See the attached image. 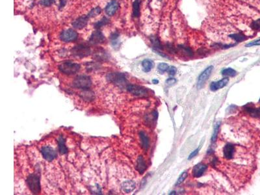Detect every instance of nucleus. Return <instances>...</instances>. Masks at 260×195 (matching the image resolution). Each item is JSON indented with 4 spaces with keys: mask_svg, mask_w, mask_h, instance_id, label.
Here are the masks:
<instances>
[{
    "mask_svg": "<svg viewBox=\"0 0 260 195\" xmlns=\"http://www.w3.org/2000/svg\"><path fill=\"white\" fill-rule=\"evenodd\" d=\"M152 82H153V83H154V84H157L159 83V81L157 80H153L152 81Z\"/></svg>",
    "mask_w": 260,
    "mask_h": 195,
    "instance_id": "nucleus-39",
    "label": "nucleus"
},
{
    "mask_svg": "<svg viewBox=\"0 0 260 195\" xmlns=\"http://www.w3.org/2000/svg\"><path fill=\"white\" fill-rule=\"evenodd\" d=\"M27 183L30 190L33 194H37L40 191V177L36 174H32L27 179Z\"/></svg>",
    "mask_w": 260,
    "mask_h": 195,
    "instance_id": "nucleus-3",
    "label": "nucleus"
},
{
    "mask_svg": "<svg viewBox=\"0 0 260 195\" xmlns=\"http://www.w3.org/2000/svg\"><path fill=\"white\" fill-rule=\"evenodd\" d=\"M66 1L65 0H61L60 1V4H59V6H60V7H63L65 6V5H66Z\"/></svg>",
    "mask_w": 260,
    "mask_h": 195,
    "instance_id": "nucleus-38",
    "label": "nucleus"
},
{
    "mask_svg": "<svg viewBox=\"0 0 260 195\" xmlns=\"http://www.w3.org/2000/svg\"><path fill=\"white\" fill-rule=\"evenodd\" d=\"M58 145H59V151L61 154H65L68 152V148L65 145V141L64 138L61 136L58 140Z\"/></svg>",
    "mask_w": 260,
    "mask_h": 195,
    "instance_id": "nucleus-20",
    "label": "nucleus"
},
{
    "mask_svg": "<svg viewBox=\"0 0 260 195\" xmlns=\"http://www.w3.org/2000/svg\"><path fill=\"white\" fill-rule=\"evenodd\" d=\"M187 176H188V173L187 172H182L181 174H180V176H179V178L178 179V180H177L176 184H175V186H178L180 185V184H182L185 181V179L187 178Z\"/></svg>",
    "mask_w": 260,
    "mask_h": 195,
    "instance_id": "nucleus-27",
    "label": "nucleus"
},
{
    "mask_svg": "<svg viewBox=\"0 0 260 195\" xmlns=\"http://www.w3.org/2000/svg\"><path fill=\"white\" fill-rule=\"evenodd\" d=\"M41 153L44 159L49 162L54 161L57 156L56 151L50 146H44L42 147Z\"/></svg>",
    "mask_w": 260,
    "mask_h": 195,
    "instance_id": "nucleus-6",
    "label": "nucleus"
},
{
    "mask_svg": "<svg viewBox=\"0 0 260 195\" xmlns=\"http://www.w3.org/2000/svg\"><path fill=\"white\" fill-rule=\"evenodd\" d=\"M235 147L232 144H227L224 146L223 149V155L225 159H232L235 154Z\"/></svg>",
    "mask_w": 260,
    "mask_h": 195,
    "instance_id": "nucleus-14",
    "label": "nucleus"
},
{
    "mask_svg": "<svg viewBox=\"0 0 260 195\" xmlns=\"http://www.w3.org/2000/svg\"><path fill=\"white\" fill-rule=\"evenodd\" d=\"M179 48L181 49L185 54H186L189 56H192L193 55V51L189 48H186L183 46H179Z\"/></svg>",
    "mask_w": 260,
    "mask_h": 195,
    "instance_id": "nucleus-30",
    "label": "nucleus"
},
{
    "mask_svg": "<svg viewBox=\"0 0 260 195\" xmlns=\"http://www.w3.org/2000/svg\"><path fill=\"white\" fill-rule=\"evenodd\" d=\"M213 70V66H209L200 73V75L198 77V82H197V87L198 88H202L204 85L206 81L208 80V77L211 75V73Z\"/></svg>",
    "mask_w": 260,
    "mask_h": 195,
    "instance_id": "nucleus-8",
    "label": "nucleus"
},
{
    "mask_svg": "<svg viewBox=\"0 0 260 195\" xmlns=\"http://www.w3.org/2000/svg\"><path fill=\"white\" fill-rule=\"evenodd\" d=\"M109 19H107L106 17H104L94 24V28L97 29H99L101 28L104 27V26H105V25H107L109 23Z\"/></svg>",
    "mask_w": 260,
    "mask_h": 195,
    "instance_id": "nucleus-25",
    "label": "nucleus"
},
{
    "mask_svg": "<svg viewBox=\"0 0 260 195\" xmlns=\"http://www.w3.org/2000/svg\"><path fill=\"white\" fill-rule=\"evenodd\" d=\"M105 38L104 34L100 31H95L92 33L91 37H90L89 42L91 44H102L105 41Z\"/></svg>",
    "mask_w": 260,
    "mask_h": 195,
    "instance_id": "nucleus-10",
    "label": "nucleus"
},
{
    "mask_svg": "<svg viewBox=\"0 0 260 195\" xmlns=\"http://www.w3.org/2000/svg\"><path fill=\"white\" fill-rule=\"evenodd\" d=\"M207 168H208V167H207V165H205L204 163H198V164L196 165L193 168V176L194 178L201 177L204 174Z\"/></svg>",
    "mask_w": 260,
    "mask_h": 195,
    "instance_id": "nucleus-11",
    "label": "nucleus"
},
{
    "mask_svg": "<svg viewBox=\"0 0 260 195\" xmlns=\"http://www.w3.org/2000/svg\"><path fill=\"white\" fill-rule=\"evenodd\" d=\"M146 168V165L145 161L142 156H139L137 159V169L141 174L144 172Z\"/></svg>",
    "mask_w": 260,
    "mask_h": 195,
    "instance_id": "nucleus-19",
    "label": "nucleus"
},
{
    "mask_svg": "<svg viewBox=\"0 0 260 195\" xmlns=\"http://www.w3.org/2000/svg\"><path fill=\"white\" fill-rule=\"evenodd\" d=\"M59 70L61 72L65 74L72 75L77 73L80 69V65L77 63L66 61L61 63L59 66Z\"/></svg>",
    "mask_w": 260,
    "mask_h": 195,
    "instance_id": "nucleus-1",
    "label": "nucleus"
},
{
    "mask_svg": "<svg viewBox=\"0 0 260 195\" xmlns=\"http://www.w3.org/2000/svg\"><path fill=\"white\" fill-rule=\"evenodd\" d=\"M151 43L153 46V48H156L157 51L158 50H161L162 49V46L161 44V42L159 40L158 38L156 37V36H152L151 39Z\"/></svg>",
    "mask_w": 260,
    "mask_h": 195,
    "instance_id": "nucleus-22",
    "label": "nucleus"
},
{
    "mask_svg": "<svg viewBox=\"0 0 260 195\" xmlns=\"http://www.w3.org/2000/svg\"><path fill=\"white\" fill-rule=\"evenodd\" d=\"M252 28L254 29H260V18L257 20L254 21L252 24Z\"/></svg>",
    "mask_w": 260,
    "mask_h": 195,
    "instance_id": "nucleus-33",
    "label": "nucleus"
},
{
    "mask_svg": "<svg viewBox=\"0 0 260 195\" xmlns=\"http://www.w3.org/2000/svg\"><path fill=\"white\" fill-rule=\"evenodd\" d=\"M228 82H229V79L228 77H224L218 81L212 82L210 85V89L212 91H216L226 86Z\"/></svg>",
    "mask_w": 260,
    "mask_h": 195,
    "instance_id": "nucleus-13",
    "label": "nucleus"
},
{
    "mask_svg": "<svg viewBox=\"0 0 260 195\" xmlns=\"http://www.w3.org/2000/svg\"><path fill=\"white\" fill-rule=\"evenodd\" d=\"M139 136H140L142 148H145V150H147L150 146V140H149V138H148L147 134L145 132V131H141L139 133Z\"/></svg>",
    "mask_w": 260,
    "mask_h": 195,
    "instance_id": "nucleus-17",
    "label": "nucleus"
},
{
    "mask_svg": "<svg viewBox=\"0 0 260 195\" xmlns=\"http://www.w3.org/2000/svg\"><path fill=\"white\" fill-rule=\"evenodd\" d=\"M168 68V64H167V63H164V62H161L157 66V69H158L159 72H161V73H164V72L167 71Z\"/></svg>",
    "mask_w": 260,
    "mask_h": 195,
    "instance_id": "nucleus-29",
    "label": "nucleus"
},
{
    "mask_svg": "<svg viewBox=\"0 0 260 195\" xmlns=\"http://www.w3.org/2000/svg\"><path fill=\"white\" fill-rule=\"evenodd\" d=\"M142 66L145 72H149L154 66V62L150 59H145L142 62Z\"/></svg>",
    "mask_w": 260,
    "mask_h": 195,
    "instance_id": "nucleus-18",
    "label": "nucleus"
},
{
    "mask_svg": "<svg viewBox=\"0 0 260 195\" xmlns=\"http://www.w3.org/2000/svg\"><path fill=\"white\" fill-rule=\"evenodd\" d=\"M220 122H217L215 126V128H214V131H213V133L212 135V137H211V141L214 143V142L216 141L217 137H218V134L219 132V129H220Z\"/></svg>",
    "mask_w": 260,
    "mask_h": 195,
    "instance_id": "nucleus-26",
    "label": "nucleus"
},
{
    "mask_svg": "<svg viewBox=\"0 0 260 195\" xmlns=\"http://www.w3.org/2000/svg\"><path fill=\"white\" fill-rule=\"evenodd\" d=\"M260 45V39L254 40L253 42H251V43H248L246 45V47H252L254 46H259Z\"/></svg>",
    "mask_w": 260,
    "mask_h": 195,
    "instance_id": "nucleus-35",
    "label": "nucleus"
},
{
    "mask_svg": "<svg viewBox=\"0 0 260 195\" xmlns=\"http://www.w3.org/2000/svg\"><path fill=\"white\" fill-rule=\"evenodd\" d=\"M55 1V0H40V4L44 6H50Z\"/></svg>",
    "mask_w": 260,
    "mask_h": 195,
    "instance_id": "nucleus-31",
    "label": "nucleus"
},
{
    "mask_svg": "<svg viewBox=\"0 0 260 195\" xmlns=\"http://www.w3.org/2000/svg\"><path fill=\"white\" fill-rule=\"evenodd\" d=\"M119 34L118 33H116V32L113 33L112 34H111V39L112 40V42L115 41V40H117V39L119 38Z\"/></svg>",
    "mask_w": 260,
    "mask_h": 195,
    "instance_id": "nucleus-37",
    "label": "nucleus"
},
{
    "mask_svg": "<svg viewBox=\"0 0 260 195\" xmlns=\"http://www.w3.org/2000/svg\"><path fill=\"white\" fill-rule=\"evenodd\" d=\"M176 83V80L173 77H170L166 80V84L168 86H172Z\"/></svg>",
    "mask_w": 260,
    "mask_h": 195,
    "instance_id": "nucleus-34",
    "label": "nucleus"
},
{
    "mask_svg": "<svg viewBox=\"0 0 260 195\" xmlns=\"http://www.w3.org/2000/svg\"><path fill=\"white\" fill-rule=\"evenodd\" d=\"M89 18L87 16H83L79 17L72 22V25L74 28L77 29H81L85 27L87 24Z\"/></svg>",
    "mask_w": 260,
    "mask_h": 195,
    "instance_id": "nucleus-12",
    "label": "nucleus"
},
{
    "mask_svg": "<svg viewBox=\"0 0 260 195\" xmlns=\"http://www.w3.org/2000/svg\"><path fill=\"white\" fill-rule=\"evenodd\" d=\"M109 81L117 85H122L127 81L125 75L122 73H110L107 75Z\"/></svg>",
    "mask_w": 260,
    "mask_h": 195,
    "instance_id": "nucleus-5",
    "label": "nucleus"
},
{
    "mask_svg": "<svg viewBox=\"0 0 260 195\" xmlns=\"http://www.w3.org/2000/svg\"><path fill=\"white\" fill-rule=\"evenodd\" d=\"M198 151H199V148H197V149H196L195 150H194V151L191 153V154H190L189 155V157H188V159H189V160L192 159L194 157H195L196 155L198 154Z\"/></svg>",
    "mask_w": 260,
    "mask_h": 195,
    "instance_id": "nucleus-36",
    "label": "nucleus"
},
{
    "mask_svg": "<svg viewBox=\"0 0 260 195\" xmlns=\"http://www.w3.org/2000/svg\"><path fill=\"white\" fill-rule=\"evenodd\" d=\"M136 187L135 182L132 180L125 181L122 184V189L126 193H130L134 190Z\"/></svg>",
    "mask_w": 260,
    "mask_h": 195,
    "instance_id": "nucleus-16",
    "label": "nucleus"
},
{
    "mask_svg": "<svg viewBox=\"0 0 260 195\" xmlns=\"http://www.w3.org/2000/svg\"><path fill=\"white\" fill-rule=\"evenodd\" d=\"M72 52L73 56L79 58H83L91 54V51L88 46L83 44H79L74 47Z\"/></svg>",
    "mask_w": 260,
    "mask_h": 195,
    "instance_id": "nucleus-4",
    "label": "nucleus"
},
{
    "mask_svg": "<svg viewBox=\"0 0 260 195\" xmlns=\"http://www.w3.org/2000/svg\"><path fill=\"white\" fill-rule=\"evenodd\" d=\"M230 37L232 39H233L234 40H236L237 43H240V42H243L244 40H246V36L245 35H243L241 33H236V34H232L230 35Z\"/></svg>",
    "mask_w": 260,
    "mask_h": 195,
    "instance_id": "nucleus-24",
    "label": "nucleus"
},
{
    "mask_svg": "<svg viewBox=\"0 0 260 195\" xmlns=\"http://www.w3.org/2000/svg\"><path fill=\"white\" fill-rule=\"evenodd\" d=\"M140 0H135L133 4V14L135 17H139L140 16Z\"/></svg>",
    "mask_w": 260,
    "mask_h": 195,
    "instance_id": "nucleus-21",
    "label": "nucleus"
},
{
    "mask_svg": "<svg viewBox=\"0 0 260 195\" xmlns=\"http://www.w3.org/2000/svg\"><path fill=\"white\" fill-rule=\"evenodd\" d=\"M78 35L76 31L72 29L63 31L60 35V39L65 43H70L77 39Z\"/></svg>",
    "mask_w": 260,
    "mask_h": 195,
    "instance_id": "nucleus-7",
    "label": "nucleus"
},
{
    "mask_svg": "<svg viewBox=\"0 0 260 195\" xmlns=\"http://www.w3.org/2000/svg\"><path fill=\"white\" fill-rule=\"evenodd\" d=\"M127 90L130 93L137 96H144L147 95V91L144 87H141L139 85H133V84H129L127 85Z\"/></svg>",
    "mask_w": 260,
    "mask_h": 195,
    "instance_id": "nucleus-9",
    "label": "nucleus"
},
{
    "mask_svg": "<svg viewBox=\"0 0 260 195\" xmlns=\"http://www.w3.org/2000/svg\"><path fill=\"white\" fill-rule=\"evenodd\" d=\"M92 85V81L90 77L85 75L78 76L73 81V86L81 89H88Z\"/></svg>",
    "mask_w": 260,
    "mask_h": 195,
    "instance_id": "nucleus-2",
    "label": "nucleus"
},
{
    "mask_svg": "<svg viewBox=\"0 0 260 195\" xmlns=\"http://www.w3.org/2000/svg\"><path fill=\"white\" fill-rule=\"evenodd\" d=\"M101 11H102V10H101V9L100 7H96V8H94V9H92V10H91V12H90L88 14L87 17L89 18L95 17H96L97 15H98L99 14H100Z\"/></svg>",
    "mask_w": 260,
    "mask_h": 195,
    "instance_id": "nucleus-28",
    "label": "nucleus"
},
{
    "mask_svg": "<svg viewBox=\"0 0 260 195\" xmlns=\"http://www.w3.org/2000/svg\"><path fill=\"white\" fill-rule=\"evenodd\" d=\"M176 72H177V69L175 66H170L168 67L167 70V72L168 73V74L171 76H174L175 74H176Z\"/></svg>",
    "mask_w": 260,
    "mask_h": 195,
    "instance_id": "nucleus-32",
    "label": "nucleus"
},
{
    "mask_svg": "<svg viewBox=\"0 0 260 195\" xmlns=\"http://www.w3.org/2000/svg\"><path fill=\"white\" fill-rule=\"evenodd\" d=\"M222 74L225 76L234 77L237 74V72L232 68H225V69L222 71Z\"/></svg>",
    "mask_w": 260,
    "mask_h": 195,
    "instance_id": "nucleus-23",
    "label": "nucleus"
},
{
    "mask_svg": "<svg viewBox=\"0 0 260 195\" xmlns=\"http://www.w3.org/2000/svg\"><path fill=\"white\" fill-rule=\"evenodd\" d=\"M119 7V3L116 0H112L105 7V13L108 16H113L116 12Z\"/></svg>",
    "mask_w": 260,
    "mask_h": 195,
    "instance_id": "nucleus-15",
    "label": "nucleus"
}]
</instances>
